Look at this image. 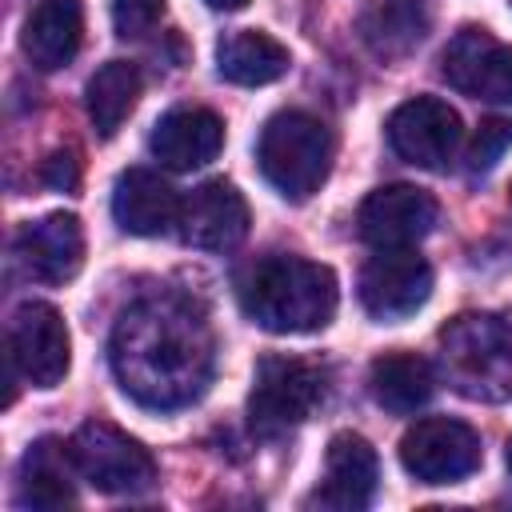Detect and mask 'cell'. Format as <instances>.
Returning a JSON list of instances; mask_svg holds the SVG:
<instances>
[{"label":"cell","mask_w":512,"mask_h":512,"mask_svg":"<svg viewBox=\"0 0 512 512\" xmlns=\"http://www.w3.org/2000/svg\"><path fill=\"white\" fill-rule=\"evenodd\" d=\"M136 100H140V68L128 60H108L104 68H96V76L88 80V92H84L88 120L104 140L120 132V124L132 116Z\"/></svg>","instance_id":"cell-23"},{"label":"cell","mask_w":512,"mask_h":512,"mask_svg":"<svg viewBox=\"0 0 512 512\" xmlns=\"http://www.w3.org/2000/svg\"><path fill=\"white\" fill-rule=\"evenodd\" d=\"M16 256L40 284H64L84 264V228L72 212H52L16 232Z\"/></svg>","instance_id":"cell-14"},{"label":"cell","mask_w":512,"mask_h":512,"mask_svg":"<svg viewBox=\"0 0 512 512\" xmlns=\"http://www.w3.org/2000/svg\"><path fill=\"white\" fill-rule=\"evenodd\" d=\"M428 4L424 0H368L360 12V36L380 60H400L420 48L428 36Z\"/></svg>","instance_id":"cell-20"},{"label":"cell","mask_w":512,"mask_h":512,"mask_svg":"<svg viewBox=\"0 0 512 512\" xmlns=\"http://www.w3.org/2000/svg\"><path fill=\"white\" fill-rule=\"evenodd\" d=\"M236 296L252 324L280 332V336H300V332L324 328L336 316L340 288H336L332 268L304 260V256L272 252V256L252 260L240 272Z\"/></svg>","instance_id":"cell-2"},{"label":"cell","mask_w":512,"mask_h":512,"mask_svg":"<svg viewBox=\"0 0 512 512\" xmlns=\"http://www.w3.org/2000/svg\"><path fill=\"white\" fill-rule=\"evenodd\" d=\"M332 132L324 120L300 112V108H284L276 116H268V124L260 128V144H256V164L264 172V180L284 196V200H308L332 168Z\"/></svg>","instance_id":"cell-4"},{"label":"cell","mask_w":512,"mask_h":512,"mask_svg":"<svg viewBox=\"0 0 512 512\" xmlns=\"http://www.w3.org/2000/svg\"><path fill=\"white\" fill-rule=\"evenodd\" d=\"M40 180L48 188H56V192H72L80 184V160H76V152H52L44 160V168H40Z\"/></svg>","instance_id":"cell-26"},{"label":"cell","mask_w":512,"mask_h":512,"mask_svg":"<svg viewBox=\"0 0 512 512\" xmlns=\"http://www.w3.org/2000/svg\"><path fill=\"white\" fill-rule=\"evenodd\" d=\"M508 148H512V116H488L468 144V168L488 172Z\"/></svg>","instance_id":"cell-24"},{"label":"cell","mask_w":512,"mask_h":512,"mask_svg":"<svg viewBox=\"0 0 512 512\" xmlns=\"http://www.w3.org/2000/svg\"><path fill=\"white\" fill-rule=\"evenodd\" d=\"M440 72L464 96L512 104V44H500L484 28H460L440 56Z\"/></svg>","instance_id":"cell-11"},{"label":"cell","mask_w":512,"mask_h":512,"mask_svg":"<svg viewBox=\"0 0 512 512\" xmlns=\"http://www.w3.org/2000/svg\"><path fill=\"white\" fill-rule=\"evenodd\" d=\"M436 200L416 184H384L364 196L356 228L372 248H412L436 228Z\"/></svg>","instance_id":"cell-12"},{"label":"cell","mask_w":512,"mask_h":512,"mask_svg":"<svg viewBox=\"0 0 512 512\" xmlns=\"http://www.w3.org/2000/svg\"><path fill=\"white\" fill-rule=\"evenodd\" d=\"M108 360L136 404L156 412L184 408L208 392L216 372L208 312L176 288L148 292L116 316Z\"/></svg>","instance_id":"cell-1"},{"label":"cell","mask_w":512,"mask_h":512,"mask_svg":"<svg viewBox=\"0 0 512 512\" xmlns=\"http://www.w3.org/2000/svg\"><path fill=\"white\" fill-rule=\"evenodd\" d=\"M460 116L436 96H412L388 116V144L400 160L440 172L460 148Z\"/></svg>","instance_id":"cell-10"},{"label":"cell","mask_w":512,"mask_h":512,"mask_svg":"<svg viewBox=\"0 0 512 512\" xmlns=\"http://www.w3.org/2000/svg\"><path fill=\"white\" fill-rule=\"evenodd\" d=\"M76 480H80V468H76L72 444L56 436H40L20 456L16 500L24 508H64L76 500Z\"/></svg>","instance_id":"cell-17"},{"label":"cell","mask_w":512,"mask_h":512,"mask_svg":"<svg viewBox=\"0 0 512 512\" xmlns=\"http://www.w3.org/2000/svg\"><path fill=\"white\" fill-rule=\"evenodd\" d=\"M368 392L380 408H388L396 416H408V412H416L432 400L436 372L416 352H384L368 368Z\"/></svg>","instance_id":"cell-21"},{"label":"cell","mask_w":512,"mask_h":512,"mask_svg":"<svg viewBox=\"0 0 512 512\" xmlns=\"http://www.w3.org/2000/svg\"><path fill=\"white\" fill-rule=\"evenodd\" d=\"M360 304L372 320H404L432 296V268L412 248H376L360 268Z\"/></svg>","instance_id":"cell-9"},{"label":"cell","mask_w":512,"mask_h":512,"mask_svg":"<svg viewBox=\"0 0 512 512\" xmlns=\"http://www.w3.org/2000/svg\"><path fill=\"white\" fill-rule=\"evenodd\" d=\"M216 68H220L224 80L244 84V88L272 84L288 72V48L268 32L240 28V32H228L216 44Z\"/></svg>","instance_id":"cell-22"},{"label":"cell","mask_w":512,"mask_h":512,"mask_svg":"<svg viewBox=\"0 0 512 512\" xmlns=\"http://www.w3.org/2000/svg\"><path fill=\"white\" fill-rule=\"evenodd\" d=\"M248 0H208V8H216V12H236V8H244Z\"/></svg>","instance_id":"cell-27"},{"label":"cell","mask_w":512,"mask_h":512,"mask_svg":"<svg viewBox=\"0 0 512 512\" xmlns=\"http://www.w3.org/2000/svg\"><path fill=\"white\" fill-rule=\"evenodd\" d=\"M68 360L72 340L64 316L44 300L20 304L8 324V368L36 388H56L68 372Z\"/></svg>","instance_id":"cell-7"},{"label":"cell","mask_w":512,"mask_h":512,"mask_svg":"<svg viewBox=\"0 0 512 512\" xmlns=\"http://www.w3.org/2000/svg\"><path fill=\"white\" fill-rule=\"evenodd\" d=\"M176 232L188 248L228 252L248 236V204L228 180H208L180 200Z\"/></svg>","instance_id":"cell-13"},{"label":"cell","mask_w":512,"mask_h":512,"mask_svg":"<svg viewBox=\"0 0 512 512\" xmlns=\"http://www.w3.org/2000/svg\"><path fill=\"white\" fill-rule=\"evenodd\" d=\"M80 480H88L96 492L108 496H132V492H148L156 480V460L152 452L132 440L128 432H120L108 420H88L76 428V436L68 440Z\"/></svg>","instance_id":"cell-6"},{"label":"cell","mask_w":512,"mask_h":512,"mask_svg":"<svg viewBox=\"0 0 512 512\" xmlns=\"http://www.w3.org/2000/svg\"><path fill=\"white\" fill-rule=\"evenodd\" d=\"M324 400V372L296 356H264L248 392V428L260 440H280L300 428Z\"/></svg>","instance_id":"cell-5"},{"label":"cell","mask_w":512,"mask_h":512,"mask_svg":"<svg viewBox=\"0 0 512 512\" xmlns=\"http://www.w3.org/2000/svg\"><path fill=\"white\" fill-rule=\"evenodd\" d=\"M440 372L464 400H512V324L496 312H460L440 328Z\"/></svg>","instance_id":"cell-3"},{"label":"cell","mask_w":512,"mask_h":512,"mask_svg":"<svg viewBox=\"0 0 512 512\" xmlns=\"http://www.w3.org/2000/svg\"><path fill=\"white\" fill-rule=\"evenodd\" d=\"M400 464L420 484H456L480 468V436L452 416H424L400 440Z\"/></svg>","instance_id":"cell-8"},{"label":"cell","mask_w":512,"mask_h":512,"mask_svg":"<svg viewBox=\"0 0 512 512\" xmlns=\"http://www.w3.org/2000/svg\"><path fill=\"white\" fill-rule=\"evenodd\" d=\"M112 216L132 236H164L180 216V196L156 172L128 168L112 188Z\"/></svg>","instance_id":"cell-18"},{"label":"cell","mask_w":512,"mask_h":512,"mask_svg":"<svg viewBox=\"0 0 512 512\" xmlns=\"http://www.w3.org/2000/svg\"><path fill=\"white\" fill-rule=\"evenodd\" d=\"M148 148L172 172L204 168L224 148V120L212 108H172L156 120Z\"/></svg>","instance_id":"cell-16"},{"label":"cell","mask_w":512,"mask_h":512,"mask_svg":"<svg viewBox=\"0 0 512 512\" xmlns=\"http://www.w3.org/2000/svg\"><path fill=\"white\" fill-rule=\"evenodd\" d=\"M380 484V460L376 448L356 432H336L324 452V484L316 488L312 504L320 508H364L372 504Z\"/></svg>","instance_id":"cell-15"},{"label":"cell","mask_w":512,"mask_h":512,"mask_svg":"<svg viewBox=\"0 0 512 512\" xmlns=\"http://www.w3.org/2000/svg\"><path fill=\"white\" fill-rule=\"evenodd\" d=\"M164 0H112V24L120 36H144L156 28Z\"/></svg>","instance_id":"cell-25"},{"label":"cell","mask_w":512,"mask_h":512,"mask_svg":"<svg viewBox=\"0 0 512 512\" xmlns=\"http://www.w3.org/2000/svg\"><path fill=\"white\" fill-rule=\"evenodd\" d=\"M84 40V4L80 0H36L24 24V56L40 72L72 64Z\"/></svg>","instance_id":"cell-19"},{"label":"cell","mask_w":512,"mask_h":512,"mask_svg":"<svg viewBox=\"0 0 512 512\" xmlns=\"http://www.w3.org/2000/svg\"><path fill=\"white\" fill-rule=\"evenodd\" d=\"M504 460H508V472H512V440H508V452H504Z\"/></svg>","instance_id":"cell-28"}]
</instances>
